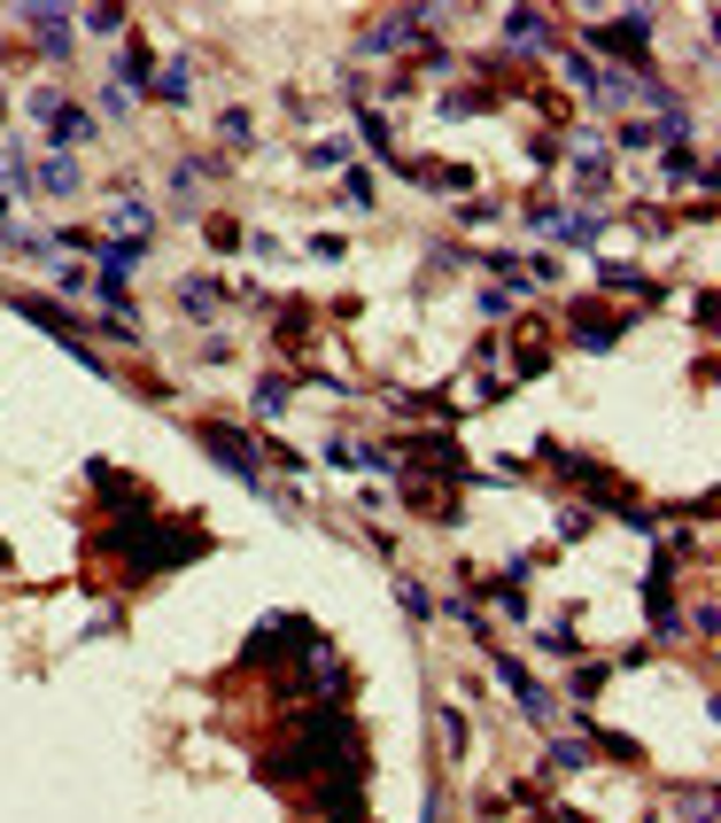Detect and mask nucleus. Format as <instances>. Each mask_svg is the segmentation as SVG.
<instances>
[{"mask_svg":"<svg viewBox=\"0 0 721 823\" xmlns=\"http://www.w3.org/2000/svg\"><path fill=\"white\" fill-rule=\"evenodd\" d=\"M574 343H582V350H613V343H620V318H605L597 303H582V311H574Z\"/></svg>","mask_w":721,"mask_h":823,"instance_id":"nucleus-12","label":"nucleus"},{"mask_svg":"<svg viewBox=\"0 0 721 823\" xmlns=\"http://www.w3.org/2000/svg\"><path fill=\"white\" fill-rule=\"evenodd\" d=\"M55 288H62V295H85V288H94V280H85L78 265H55Z\"/></svg>","mask_w":721,"mask_h":823,"instance_id":"nucleus-31","label":"nucleus"},{"mask_svg":"<svg viewBox=\"0 0 721 823\" xmlns=\"http://www.w3.org/2000/svg\"><path fill=\"white\" fill-rule=\"evenodd\" d=\"M195 443H202V451H210L225 474H241V482H256V489H264V451H256L241 428H225V420H202V428H195Z\"/></svg>","mask_w":721,"mask_h":823,"instance_id":"nucleus-2","label":"nucleus"},{"mask_svg":"<svg viewBox=\"0 0 721 823\" xmlns=\"http://www.w3.org/2000/svg\"><path fill=\"white\" fill-rule=\"evenodd\" d=\"M16 16L32 24V39H39L47 55H70V9H55V0H24Z\"/></svg>","mask_w":721,"mask_h":823,"instance_id":"nucleus-6","label":"nucleus"},{"mask_svg":"<svg viewBox=\"0 0 721 823\" xmlns=\"http://www.w3.org/2000/svg\"><path fill=\"white\" fill-rule=\"evenodd\" d=\"M442 746L466 754V715H458V707H442Z\"/></svg>","mask_w":721,"mask_h":823,"instance_id":"nucleus-27","label":"nucleus"},{"mask_svg":"<svg viewBox=\"0 0 721 823\" xmlns=\"http://www.w3.org/2000/svg\"><path fill=\"white\" fill-rule=\"evenodd\" d=\"M47 140H55V148H78V140H94V109H78V102H62V109L47 117Z\"/></svg>","mask_w":721,"mask_h":823,"instance_id":"nucleus-13","label":"nucleus"},{"mask_svg":"<svg viewBox=\"0 0 721 823\" xmlns=\"http://www.w3.org/2000/svg\"><path fill=\"white\" fill-rule=\"evenodd\" d=\"M544 769H590V738H551Z\"/></svg>","mask_w":721,"mask_h":823,"instance_id":"nucleus-18","label":"nucleus"},{"mask_svg":"<svg viewBox=\"0 0 721 823\" xmlns=\"http://www.w3.org/2000/svg\"><path fill=\"white\" fill-rule=\"evenodd\" d=\"M434 32V9H396V16H381V24H365V55H404V47H419Z\"/></svg>","mask_w":721,"mask_h":823,"instance_id":"nucleus-3","label":"nucleus"},{"mask_svg":"<svg viewBox=\"0 0 721 823\" xmlns=\"http://www.w3.org/2000/svg\"><path fill=\"white\" fill-rule=\"evenodd\" d=\"M132 575H155V567H178L187 552H202V529H155L148 513H117V529L102 536Z\"/></svg>","mask_w":721,"mask_h":823,"instance_id":"nucleus-1","label":"nucleus"},{"mask_svg":"<svg viewBox=\"0 0 721 823\" xmlns=\"http://www.w3.org/2000/svg\"><path fill=\"white\" fill-rule=\"evenodd\" d=\"M178 303L187 311H218V280H178Z\"/></svg>","mask_w":721,"mask_h":823,"instance_id":"nucleus-23","label":"nucleus"},{"mask_svg":"<svg viewBox=\"0 0 721 823\" xmlns=\"http://www.w3.org/2000/svg\"><path fill=\"white\" fill-rule=\"evenodd\" d=\"M94 257H102V303L125 318V280H132V265L148 257V241H94Z\"/></svg>","mask_w":721,"mask_h":823,"instance_id":"nucleus-4","label":"nucleus"},{"mask_svg":"<svg viewBox=\"0 0 721 823\" xmlns=\"http://www.w3.org/2000/svg\"><path fill=\"white\" fill-rule=\"evenodd\" d=\"M256 412H264V420H280V412H288V381H280V373L256 381Z\"/></svg>","mask_w":721,"mask_h":823,"instance_id":"nucleus-22","label":"nucleus"},{"mask_svg":"<svg viewBox=\"0 0 721 823\" xmlns=\"http://www.w3.org/2000/svg\"><path fill=\"white\" fill-rule=\"evenodd\" d=\"M497 676H504V692L520 699V715H527V722H551V715H559V707H551V692L535 684V676H527L520 661H504V652H497Z\"/></svg>","mask_w":721,"mask_h":823,"instance_id":"nucleus-5","label":"nucleus"},{"mask_svg":"<svg viewBox=\"0 0 721 823\" xmlns=\"http://www.w3.org/2000/svg\"><path fill=\"white\" fill-rule=\"evenodd\" d=\"M109 225H117V233H132V241H148V225H155V210H148L140 195H117V202H109Z\"/></svg>","mask_w":721,"mask_h":823,"instance_id":"nucleus-15","label":"nucleus"},{"mask_svg":"<svg viewBox=\"0 0 721 823\" xmlns=\"http://www.w3.org/2000/svg\"><path fill=\"white\" fill-rule=\"evenodd\" d=\"M0 218H9V195H0Z\"/></svg>","mask_w":721,"mask_h":823,"instance_id":"nucleus-34","label":"nucleus"},{"mask_svg":"<svg viewBox=\"0 0 721 823\" xmlns=\"http://www.w3.org/2000/svg\"><path fill=\"white\" fill-rule=\"evenodd\" d=\"M218 132H225V148H256V140H248V132H256V125H248V109H225V117H218Z\"/></svg>","mask_w":721,"mask_h":823,"instance_id":"nucleus-24","label":"nucleus"},{"mask_svg":"<svg viewBox=\"0 0 721 823\" xmlns=\"http://www.w3.org/2000/svg\"><path fill=\"white\" fill-rule=\"evenodd\" d=\"M39 195H78V163L70 155H55L47 172H39Z\"/></svg>","mask_w":721,"mask_h":823,"instance_id":"nucleus-19","label":"nucleus"},{"mask_svg":"<svg viewBox=\"0 0 721 823\" xmlns=\"http://www.w3.org/2000/svg\"><path fill=\"white\" fill-rule=\"evenodd\" d=\"M78 16H85V32H109V39L125 32V9H78Z\"/></svg>","mask_w":721,"mask_h":823,"instance_id":"nucleus-26","label":"nucleus"},{"mask_svg":"<svg viewBox=\"0 0 721 823\" xmlns=\"http://www.w3.org/2000/svg\"><path fill=\"white\" fill-rule=\"evenodd\" d=\"M311 172H341V140H311Z\"/></svg>","mask_w":721,"mask_h":823,"instance_id":"nucleus-28","label":"nucleus"},{"mask_svg":"<svg viewBox=\"0 0 721 823\" xmlns=\"http://www.w3.org/2000/svg\"><path fill=\"white\" fill-rule=\"evenodd\" d=\"M597 47H613V55H644V47H652V9H628L620 24H597Z\"/></svg>","mask_w":721,"mask_h":823,"instance_id":"nucleus-7","label":"nucleus"},{"mask_svg":"<svg viewBox=\"0 0 721 823\" xmlns=\"http://www.w3.org/2000/svg\"><path fill=\"white\" fill-rule=\"evenodd\" d=\"M504 47H551V16L544 9H504Z\"/></svg>","mask_w":721,"mask_h":823,"instance_id":"nucleus-9","label":"nucleus"},{"mask_svg":"<svg viewBox=\"0 0 721 823\" xmlns=\"http://www.w3.org/2000/svg\"><path fill=\"white\" fill-rule=\"evenodd\" d=\"M551 233H559V241H574V250H590V241H597V233H605V210H597V202H590V210H574V218H559V225H551Z\"/></svg>","mask_w":721,"mask_h":823,"instance_id":"nucleus-16","label":"nucleus"},{"mask_svg":"<svg viewBox=\"0 0 721 823\" xmlns=\"http://www.w3.org/2000/svg\"><path fill=\"white\" fill-rule=\"evenodd\" d=\"M148 62H155V55H148V39H125V55H117V78H125V94H132V102L148 94Z\"/></svg>","mask_w":721,"mask_h":823,"instance_id":"nucleus-14","label":"nucleus"},{"mask_svg":"<svg viewBox=\"0 0 721 823\" xmlns=\"http://www.w3.org/2000/svg\"><path fill=\"white\" fill-rule=\"evenodd\" d=\"M690 172H698V155H690V140H675L667 148V179H690Z\"/></svg>","mask_w":721,"mask_h":823,"instance_id":"nucleus-29","label":"nucleus"},{"mask_svg":"<svg viewBox=\"0 0 721 823\" xmlns=\"http://www.w3.org/2000/svg\"><path fill=\"white\" fill-rule=\"evenodd\" d=\"M0 179H9V187H32V163H24V140H0Z\"/></svg>","mask_w":721,"mask_h":823,"instance_id":"nucleus-20","label":"nucleus"},{"mask_svg":"<svg viewBox=\"0 0 721 823\" xmlns=\"http://www.w3.org/2000/svg\"><path fill=\"white\" fill-rule=\"evenodd\" d=\"M85 482H94L109 506H125V513H132V506H148V489H140L132 474H117V466H85Z\"/></svg>","mask_w":721,"mask_h":823,"instance_id":"nucleus-11","label":"nucleus"},{"mask_svg":"<svg viewBox=\"0 0 721 823\" xmlns=\"http://www.w3.org/2000/svg\"><path fill=\"white\" fill-rule=\"evenodd\" d=\"M148 94H155V102H187V94H195V55H171V62L148 78Z\"/></svg>","mask_w":721,"mask_h":823,"instance_id":"nucleus-8","label":"nucleus"},{"mask_svg":"<svg viewBox=\"0 0 721 823\" xmlns=\"http://www.w3.org/2000/svg\"><path fill=\"white\" fill-rule=\"evenodd\" d=\"M683 815H690V823H713V792H690V800H683Z\"/></svg>","mask_w":721,"mask_h":823,"instance_id":"nucleus-33","label":"nucleus"},{"mask_svg":"<svg viewBox=\"0 0 721 823\" xmlns=\"http://www.w3.org/2000/svg\"><path fill=\"white\" fill-rule=\"evenodd\" d=\"M574 179H582V187H605V148H597V132L574 140Z\"/></svg>","mask_w":721,"mask_h":823,"instance_id":"nucleus-17","label":"nucleus"},{"mask_svg":"<svg viewBox=\"0 0 721 823\" xmlns=\"http://www.w3.org/2000/svg\"><path fill=\"white\" fill-rule=\"evenodd\" d=\"M396 606H404L411 622H427V614H434V599H427V583H411V575H396Z\"/></svg>","mask_w":721,"mask_h":823,"instance_id":"nucleus-21","label":"nucleus"},{"mask_svg":"<svg viewBox=\"0 0 721 823\" xmlns=\"http://www.w3.org/2000/svg\"><path fill=\"white\" fill-rule=\"evenodd\" d=\"M644 599H652V629H660V637H675V567H667V559L652 567V583H644Z\"/></svg>","mask_w":721,"mask_h":823,"instance_id":"nucleus-10","label":"nucleus"},{"mask_svg":"<svg viewBox=\"0 0 721 823\" xmlns=\"http://www.w3.org/2000/svg\"><path fill=\"white\" fill-rule=\"evenodd\" d=\"M341 202H349V210H373V172H349V179H341Z\"/></svg>","mask_w":721,"mask_h":823,"instance_id":"nucleus-25","label":"nucleus"},{"mask_svg":"<svg viewBox=\"0 0 721 823\" xmlns=\"http://www.w3.org/2000/svg\"><path fill=\"white\" fill-rule=\"evenodd\" d=\"M62 109V86H32V117H55Z\"/></svg>","mask_w":721,"mask_h":823,"instance_id":"nucleus-32","label":"nucleus"},{"mask_svg":"<svg viewBox=\"0 0 721 823\" xmlns=\"http://www.w3.org/2000/svg\"><path fill=\"white\" fill-rule=\"evenodd\" d=\"M620 148H660V125H620Z\"/></svg>","mask_w":721,"mask_h":823,"instance_id":"nucleus-30","label":"nucleus"},{"mask_svg":"<svg viewBox=\"0 0 721 823\" xmlns=\"http://www.w3.org/2000/svg\"><path fill=\"white\" fill-rule=\"evenodd\" d=\"M0 567H9V544H0Z\"/></svg>","mask_w":721,"mask_h":823,"instance_id":"nucleus-35","label":"nucleus"}]
</instances>
